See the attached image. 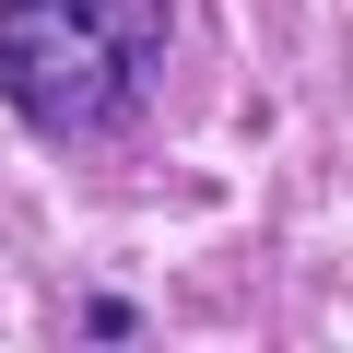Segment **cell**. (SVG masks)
<instances>
[{"label": "cell", "mask_w": 353, "mask_h": 353, "mask_svg": "<svg viewBox=\"0 0 353 353\" xmlns=\"http://www.w3.org/2000/svg\"><path fill=\"white\" fill-rule=\"evenodd\" d=\"M165 71V0H0V106L48 141L118 130Z\"/></svg>", "instance_id": "1"}]
</instances>
